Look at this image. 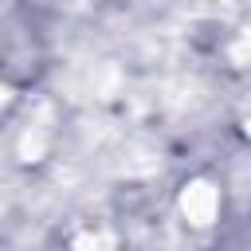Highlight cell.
<instances>
[{"label":"cell","mask_w":251,"mask_h":251,"mask_svg":"<svg viewBox=\"0 0 251 251\" xmlns=\"http://www.w3.org/2000/svg\"><path fill=\"white\" fill-rule=\"evenodd\" d=\"M216 188L212 184H188V192L180 196V208H184V216L192 220V224H212L216 220Z\"/></svg>","instance_id":"6da1fadb"}]
</instances>
